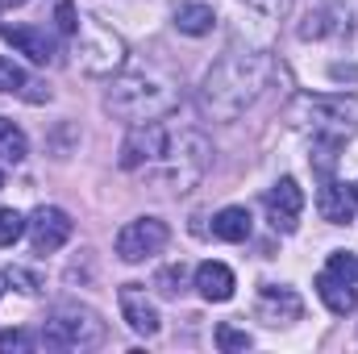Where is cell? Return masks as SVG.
<instances>
[{"instance_id": "cell-11", "label": "cell", "mask_w": 358, "mask_h": 354, "mask_svg": "<svg viewBox=\"0 0 358 354\" xmlns=\"http://www.w3.org/2000/svg\"><path fill=\"white\" fill-rule=\"evenodd\" d=\"M117 300H121V317H125V325H129L138 338H155V334L163 330L159 304L146 296V288H142V283H125V288L117 292Z\"/></svg>"}, {"instance_id": "cell-20", "label": "cell", "mask_w": 358, "mask_h": 354, "mask_svg": "<svg viewBox=\"0 0 358 354\" xmlns=\"http://www.w3.org/2000/svg\"><path fill=\"white\" fill-rule=\"evenodd\" d=\"M29 155V142L21 134V125H13L8 117H0V167H17Z\"/></svg>"}, {"instance_id": "cell-8", "label": "cell", "mask_w": 358, "mask_h": 354, "mask_svg": "<svg viewBox=\"0 0 358 354\" xmlns=\"http://www.w3.org/2000/svg\"><path fill=\"white\" fill-rule=\"evenodd\" d=\"M358 34V0H321L308 8L300 38H355Z\"/></svg>"}, {"instance_id": "cell-28", "label": "cell", "mask_w": 358, "mask_h": 354, "mask_svg": "<svg viewBox=\"0 0 358 354\" xmlns=\"http://www.w3.org/2000/svg\"><path fill=\"white\" fill-rule=\"evenodd\" d=\"M59 29H63L67 38H76V34H80V21H76V4H71V0H63V4H59Z\"/></svg>"}, {"instance_id": "cell-32", "label": "cell", "mask_w": 358, "mask_h": 354, "mask_svg": "<svg viewBox=\"0 0 358 354\" xmlns=\"http://www.w3.org/2000/svg\"><path fill=\"white\" fill-rule=\"evenodd\" d=\"M355 200H358V183H355Z\"/></svg>"}, {"instance_id": "cell-13", "label": "cell", "mask_w": 358, "mask_h": 354, "mask_svg": "<svg viewBox=\"0 0 358 354\" xmlns=\"http://www.w3.org/2000/svg\"><path fill=\"white\" fill-rule=\"evenodd\" d=\"M259 317L267 325H292L304 317V300L287 283H263L259 288Z\"/></svg>"}, {"instance_id": "cell-14", "label": "cell", "mask_w": 358, "mask_h": 354, "mask_svg": "<svg viewBox=\"0 0 358 354\" xmlns=\"http://www.w3.org/2000/svg\"><path fill=\"white\" fill-rule=\"evenodd\" d=\"M317 213L329 221V225H350L358 213V200H355V187L338 183L334 176H325V183L317 187Z\"/></svg>"}, {"instance_id": "cell-9", "label": "cell", "mask_w": 358, "mask_h": 354, "mask_svg": "<svg viewBox=\"0 0 358 354\" xmlns=\"http://www.w3.org/2000/svg\"><path fill=\"white\" fill-rule=\"evenodd\" d=\"M167 134H171V125H163V121H142V125H134L129 138L121 142V171H138V176H142V171L159 159Z\"/></svg>"}, {"instance_id": "cell-29", "label": "cell", "mask_w": 358, "mask_h": 354, "mask_svg": "<svg viewBox=\"0 0 358 354\" xmlns=\"http://www.w3.org/2000/svg\"><path fill=\"white\" fill-rule=\"evenodd\" d=\"M21 4H29V0H0V8H21Z\"/></svg>"}, {"instance_id": "cell-3", "label": "cell", "mask_w": 358, "mask_h": 354, "mask_svg": "<svg viewBox=\"0 0 358 354\" xmlns=\"http://www.w3.org/2000/svg\"><path fill=\"white\" fill-rule=\"evenodd\" d=\"M213 167V146L200 129H171L159 159L142 171L159 192H192Z\"/></svg>"}, {"instance_id": "cell-30", "label": "cell", "mask_w": 358, "mask_h": 354, "mask_svg": "<svg viewBox=\"0 0 358 354\" xmlns=\"http://www.w3.org/2000/svg\"><path fill=\"white\" fill-rule=\"evenodd\" d=\"M4 283H8V275H0V296H4Z\"/></svg>"}, {"instance_id": "cell-4", "label": "cell", "mask_w": 358, "mask_h": 354, "mask_svg": "<svg viewBox=\"0 0 358 354\" xmlns=\"http://www.w3.org/2000/svg\"><path fill=\"white\" fill-rule=\"evenodd\" d=\"M287 121L304 129L313 142L346 146L358 134V96H329V92H304L292 100Z\"/></svg>"}, {"instance_id": "cell-27", "label": "cell", "mask_w": 358, "mask_h": 354, "mask_svg": "<svg viewBox=\"0 0 358 354\" xmlns=\"http://www.w3.org/2000/svg\"><path fill=\"white\" fill-rule=\"evenodd\" d=\"M179 288H183V267H167L159 275V292L163 296H179Z\"/></svg>"}, {"instance_id": "cell-5", "label": "cell", "mask_w": 358, "mask_h": 354, "mask_svg": "<svg viewBox=\"0 0 358 354\" xmlns=\"http://www.w3.org/2000/svg\"><path fill=\"white\" fill-rule=\"evenodd\" d=\"M42 342L50 351H88L104 342V321L84 304H59L42 325Z\"/></svg>"}, {"instance_id": "cell-7", "label": "cell", "mask_w": 358, "mask_h": 354, "mask_svg": "<svg viewBox=\"0 0 358 354\" xmlns=\"http://www.w3.org/2000/svg\"><path fill=\"white\" fill-rule=\"evenodd\" d=\"M171 242V229H167V221H159V217H134V221H125L121 229H117V259L121 263H146V259H155V255H163V246Z\"/></svg>"}, {"instance_id": "cell-2", "label": "cell", "mask_w": 358, "mask_h": 354, "mask_svg": "<svg viewBox=\"0 0 358 354\" xmlns=\"http://www.w3.org/2000/svg\"><path fill=\"white\" fill-rule=\"evenodd\" d=\"M179 104V88L176 80L159 76V71H129L121 80H113L104 92V108L129 125L142 121H163L167 113H176Z\"/></svg>"}, {"instance_id": "cell-18", "label": "cell", "mask_w": 358, "mask_h": 354, "mask_svg": "<svg viewBox=\"0 0 358 354\" xmlns=\"http://www.w3.org/2000/svg\"><path fill=\"white\" fill-rule=\"evenodd\" d=\"M250 229H255V221H250V208H242V204H229L213 217V238H221V242H246Z\"/></svg>"}, {"instance_id": "cell-17", "label": "cell", "mask_w": 358, "mask_h": 354, "mask_svg": "<svg viewBox=\"0 0 358 354\" xmlns=\"http://www.w3.org/2000/svg\"><path fill=\"white\" fill-rule=\"evenodd\" d=\"M317 296H321V304H325L334 317H346V313L358 309L355 283H346V279H338V275H329V271L317 275Z\"/></svg>"}, {"instance_id": "cell-12", "label": "cell", "mask_w": 358, "mask_h": 354, "mask_svg": "<svg viewBox=\"0 0 358 354\" xmlns=\"http://www.w3.org/2000/svg\"><path fill=\"white\" fill-rule=\"evenodd\" d=\"M300 213H304V187H300L292 176H283L267 192V217H271V225H275L279 234H292V229L300 225Z\"/></svg>"}, {"instance_id": "cell-23", "label": "cell", "mask_w": 358, "mask_h": 354, "mask_svg": "<svg viewBox=\"0 0 358 354\" xmlns=\"http://www.w3.org/2000/svg\"><path fill=\"white\" fill-rule=\"evenodd\" d=\"M329 275H338V279H346V283H355L358 279V259L355 255H346V250H334L329 255V263H325Z\"/></svg>"}, {"instance_id": "cell-22", "label": "cell", "mask_w": 358, "mask_h": 354, "mask_svg": "<svg viewBox=\"0 0 358 354\" xmlns=\"http://www.w3.org/2000/svg\"><path fill=\"white\" fill-rule=\"evenodd\" d=\"M25 234V217L17 208H0V246H13Z\"/></svg>"}, {"instance_id": "cell-26", "label": "cell", "mask_w": 358, "mask_h": 354, "mask_svg": "<svg viewBox=\"0 0 358 354\" xmlns=\"http://www.w3.org/2000/svg\"><path fill=\"white\" fill-rule=\"evenodd\" d=\"M0 351H34V334H25V330H0Z\"/></svg>"}, {"instance_id": "cell-25", "label": "cell", "mask_w": 358, "mask_h": 354, "mask_svg": "<svg viewBox=\"0 0 358 354\" xmlns=\"http://www.w3.org/2000/svg\"><path fill=\"white\" fill-rule=\"evenodd\" d=\"M255 13H263V17H271V21H283L287 13H292V0H246Z\"/></svg>"}, {"instance_id": "cell-1", "label": "cell", "mask_w": 358, "mask_h": 354, "mask_svg": "<svg viewBox=\"0 0 358 354\" xmlns=\"http://www.w3.org/2000/svg\"><path fill=\"white\" fill-rule=\"evenodd\" d=\"M279 63L267 50H229L221 63H213V71L200 84V108L213 121H238L242 113H250L271 84L279 80Z\"/></svg>"}, {"instance_id": "cell-19", "label": "cell", "mask_w": 358, "mask_h": 354, "mask_svg": "<svg viewBox=\"0 0 358 354\" xmlns=\"http://www.w3.org/2000/svg\"><path fill=\"white\" fill-rule=\"evenodd\" d=\"M213 25H217L213 4L192 0V4H179L176 8V29L179 34H187V38H204V34H213Z\"/></svg>"}, {"instance_id": "cell-16", "label": "cell", "mask_w": 358, "mask_h": 354, "mask_svg": "<svg viewBox=\"0 0 358 354\" xmlns=\"http://www.w3.org/2000/svg\"><path fill=\"white\" fill-rule=\"evenodd\" d=\"M196 288H200V296L204 300H213V304H225L229 296H234V288H238V279H234V271L225 263H200L196 267Z\"/></svg>"}, {"instance_id": "cell-21", "label": "cell", "mask_w": 358, "mask_h": 354, "mask_svg": "<svg viewBox=\"0 0 358 354\" xmlns=\"http://www.w3.org/2000/svg\"><path fill=\"white\" fill-rule=\"evenodd\" d=\"M217 346H221L225 354H242V351L255 346V338H250L246 330H238L234 321H221V325H217Z\"/></svg>"}, {"instance_id": "cell-10", "label": "cell", "mask_w": 358, "mask_h": 354, "mask_svg": "<svg viewBox=\"0 0 358 354\" xmlns=\"http://www.w3.org/2000/svg\"><path fill=\"white\" fill-rule=\"evenodd\" d=\"M71 217L63 213V208H55V204H42L29 221H25V234H29V246L38 250V255H55V250H63L67 242H71Z\"/></svg>"}, {"instance_id": "cell-6", "label": "cell", "mask_w": 358, "mask_h": 354, "mask_svg": "<svg viewBox=\"0 0 358 354\" xmlns=\"http://www.w3.org/2000/svg\"><path fill=\"white\" fill-rule=\"evenodd\" d=\"M76 59H80V67L88 71V76H108V71H117L121 63H125V42H121V34H113L104 21H88L84 29H80V42H76Z\"/></svg>"}, {"instance_id": "cell-31", "label": "cell", "mask_w": 358, "mask_h": 354, "mask_svg": "<svg viewBox=\"0 0 358 354\" xmlns=\"http://www.w3.org/2000/svg\"><path fill=\"white\" fill-rule=\"evenodd\" d=\"M0 187H4V171H0Z\"/></svg>"}, {"instance_id": "cell-24", "label": "cell", "mask_w": 358, "mask_h": 354, "mask_svg": "<svg viewBox=\"0 0 358 354\" xmlns=\"http://www.w3.org/2000/svg\"><path fill=\"white\" fill-rule=\"evenodd\" d=\"M21 88H25V71L13 59L0 55V92H21Z\"/></svg>"}, {"instance_id": "cell-15", "label": "cell", "mask_w": 358, "mask_h": 354, "mask_svg": "<svg viewBox=\"0 0 358 354\" xmlns=\"http://www.w3.org/2000/svg\"><path fill=\"white\" fill-rule=\"evenodd\" d=\"M0 34H4V42H8L17 55H25L29 63H55V38H50L42 25H4Z\"/></svg>"}]
</instances>
